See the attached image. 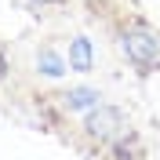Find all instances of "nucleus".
I'll return each mask as SVG.
<instances>
[{"label":"nucleus","mask_w":160,"mask_h":160,"mask_svg":"<svg viewBox=\"0 0 160 160\" xmlns=\"http://www.w3.org/2000/svg\"><path fill=\"white\" fill-rule=\"evenodd\" d=\"M117 48L120 55L135 66L138 73H153L160 69V33L142 18H128L117 29Z\"/></svg>","instance_id":"f257e3e1"},{"label":"nucleus","mask_w":160,"mask_h":160,"mask_svg":"<svg viewBox=\"0 0 160 160\" xmlns=\"http://www.w3.org/2000/svg\"><path fill=\"white\" fill-rule=\"evenodd\" d=\"M80 135L91 142V146H102V149H113L117 142H124L128 135H135L131 128V117L113 102H102L98 109H91L88 117H80Z\"/></svg>","instance_id":"f03ea898"},{"label":"nucleus","mask_w":160,"mask_h":160,"mask_svg":"<svg viewBox=\"0 0 160 160\" xmlns=\"http://www.w3.org/2000/svg\"><path fill=\"white\" fill-rule=\"evenodd\" d=\"M51 102H55L58 113H66V117H88L91 109H98L102 102H106V95H102L95 84H69V88L55 91Z\"/></svg>","instance_id":"7ed1b4c3"},{"label":"nucleus","mask_w":160,"mask_h":160,"mask_svg":"<svg viewBox=\"0 0 160 160\" xmlns=\"http://www.w3.org/2000/svg\"><path fill=\"white\" fill-rule=\"evenodd\" d=\"M33 66H37V77H44V80H66L69 77V58H66V51L55 48V44L37 48Z\"/></svg>","instance_id":"20e7f679"},{"label":"nucleus","mask_w":160,"mask_h":160,"mask_svg":"<svg viewBox=\"0 0 160 160\" xmlns=\"http://www.w3.org/2000/svg\"><path fill=\"white\" fill-rule=\"evenodd\" d=\"M66 58H69V73L88 77V73L95 69V40H91L88 33L69 37V44H66Z\"/></svg>","instance_id":"39448f33"},{"label":"nucleus","mask_w":160,"mask_h":160,"mask_svg":"<svg viewBox=\"0 0 160 160\" xmlns=\"http://www.w3.org/2000/svg\"><path fill=\"white\" fill-rule=\"evenodd\" d=\"M8 77H11V62H8V51L0 48V84H8Z\"/></svg>","instance_id":"423d86ee"},{"label":"nucleus","mask_w":160,"mask_h":160,"mask_svg":"<svg viewBox=\"0 0 160 160\" xmlns=\"http://www.w3.org/2000/svg\"><path fill=\"white\" fill-rule=\"evenodd\" d=\"M26 4H29V8H62V4H66V0H26Z\"/></svg>","instance_id":"0eeeda50"}]
</instances>
